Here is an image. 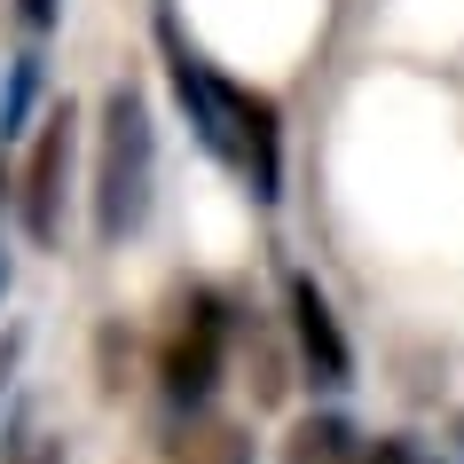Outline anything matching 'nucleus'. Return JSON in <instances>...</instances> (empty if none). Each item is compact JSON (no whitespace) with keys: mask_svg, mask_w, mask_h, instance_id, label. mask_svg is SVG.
<instances>
[{"mask_svg":"<svg viewBox=\"0 0 464 464\" xmlns=\"http://www.w3.org/2000/svg\"><path fill=\"white\" fill-rule=\"evenodd\" d=\"M457 457H464V417H457Z\"/></svg>","mask_w":464,"mask_h":464,"instance_id":"obj_14","label":"nucleus"},{"mask_svg":"<svg viewBox=\"0 0 464 464\" xmlns=\"http://www.w3.org/2000/svg\"><path fill=\"white\" fill-rule=\"evenodd\" d=\"M32 95H40V63H32V55H16V63H8V95H0V150H8L16 134H24V111H32Z\"/></svg>","mask_w":464,"mask_h":464,"instance_id":"obj_8","label":"nucleus"},{"mask_svg":"<svg viewBox=\"0 0 464 464\" xmlns=\"http://www.w3.org/2000/svg\"><path fill=\"white\" fill-rule=\"evenodd\" d=\"M292 346H299V362H307L315 386L339 393L354 378V346H346V331H339V315H331L315 276H292Z\"/></svg>","mask_w":464,"mask_h":464,"instance_id":"obj_5","label":"nucleus"},{"mask_svg":"<svg viewBox=\"0 0 464 464\" xmlns=\"http://www.w3.org/2000/svg\"><path fill=\"white\" fill-rule=\"evenodd\" d=\"M8 284H16V268H8V252H0V299H8Z\"/></svg>","mask_w":464,"mask_h":464,"instance_id":"obj_13","label":"nucleus"},{"mask_svg":"<svg viewBox=\"0 0 464 464\" xmlns=\"http://www.w3.org/2000/svg\"><path fill=\"white\" fill-rule=\"evenodd\" d=\"M166 79H173V95H181V111H189L197 142L252 189V205H276L284 197V119H276V102L260 87L220 79L173 24H166Z\"/></svg>","mask_w":464,"mask_h":464,"instance_id":"obj_1","label":"nucleus"},{"mask_svg":"<svg viewBox=\"0 0 464 464\" xmlns=\"http://www.w3.org/2000/svg\"><path fill=\"white\" fill-rule=\"evenodd\" d=\"M72 150H79V119H72V102H55L48 126H40V150H32V166H24V228L40 237V245L63 237V181H72Z\"/></svg>","mask_w":464,"mask_h":464,"instance_id":"obj_4","label":"nucleus"},{"mask_svg":"<svg viewBox=\"0 0 464 464\" xmlns=\"http://www.w3.org/2000/svg\"><path fill=\"white\" fill-rule=\"evenodd\" d=\"M16 354H24V339L8 331V339H0V393H8V370H16Z\"/></svg>","mask_w":464,"mask_h":464,"instance_id":"obj_11","label":"nucleus"},{"mask_svg":"<svg viewBox=\"0 0 464 464\" xmlns=\"http://www.w3.org/2000/svg\"><path fill=\"white\" fill-rule=\"evenodd\" d=\"M150 181H158V126H150L142 87H111L95 126V237L126 245L150 220Z\"/></svg>","mask_w":464,"mask_h":464,"instance_id":"obj_2","label":"nucleus"},{"mask_svg":"<svg viewBox=\"0 0 464 464\" xmlns=\"http://www.w3.org/2000/svg\"><path fill=\"white\" fill-rule=\"evenodd\" d=\"M166 464H252V433H245V425H228V417H213V401L173 410Z\"/></svg>","mask_w":464,"mask_h":464,"instance_id":"obj_6","label":"nucleus"},{"mask_svg":"<svg viewBox=\"0 0 464 464\" xmlns=\"http://www.w3.org/2000/svg\"><path fill=\"white\" fill-rule=\"evenodd\" d=\"M228 339H237V323H228V299H220L213 284H189V292L173 299L166 339H158V386H166V410L213 401L220 370H228Z\"/></svg>","mask_w":464,"mask_h":464,"instance_id":"obj_3","label":"nucleus"},{"mask_svg":"<svg viewBox=\"0 0 464 464\" xmlns=\"http://www.w3.org/2000/svg\"><path fill=\"white\" fill-rule=\"evenodd\" d=\"M16 8H24V24H32V32H48L55 16H63V0H16Z\"/></svg>","mask_w":464,"mask_h":464,"instance_id":"obj_10","label":"nucleus"},{"mask_svg":"<svg viewBox=\"0 0 464 464\" xmlns=\"http://www.w3.org/2000/svg\"><path fill=\"white\" fill-rule=\"evenodd\" d=\"M16 464H63V457H55V440H32V449H24Z\"/></svg>","mask_w":464,"mask_h":464,"instance_id":"obj_12","label":"nucleus"},{"mask_svg":"<svg viewBox=\"0 0 464 464\" xmlns=\"http://www.w3.org/2000/svg\"><path fill=\"white\" fill-rule=\"evenodd\" d=\"M362 464H440L425 440H410V433H386V440H370L362 449Z\"/></svg>","mask_w":464,"mask_h":464,"instance_id":"obj_9","label":"nucleus"},{"mask_svg":"<svg viewBox=\"0 0 464 464\" xmlns=\"http://www.w3.org/2000/svg\"><path fill=\"white\" fill-rule=\"evenodd\" d=\"M362 449L370 440L346 425V417H299L292 425V440H284V464H362Z\"/></svg>","mask_w":464,"mask_h":464,"instance_id":"obj_7","label":"nucleus"}]
</instances>
